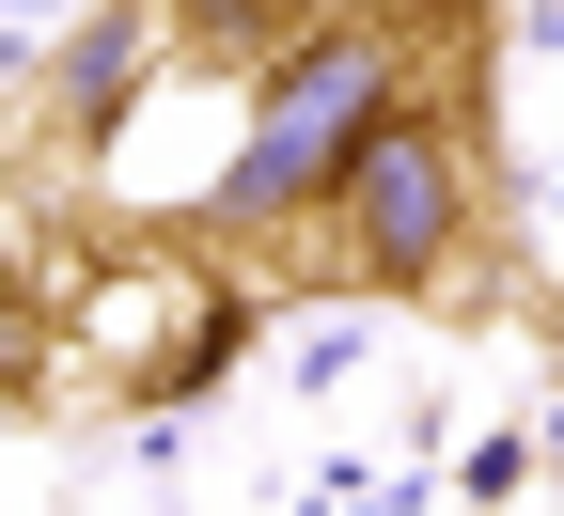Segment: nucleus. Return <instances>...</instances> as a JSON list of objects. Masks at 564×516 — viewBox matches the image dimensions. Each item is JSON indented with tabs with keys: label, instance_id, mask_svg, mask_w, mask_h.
Returning a JSON list of instances; mask_svg holds the SVG:
<instances>
[{
	"label": "nucleus",
	"instance_id": "nucleus-1",
	"mask_svg": "<svg viewBox=\"0 0 564 516\" xmlns=\"http://www.w3.org/2000/svg\"><path fill=\"white\" fill-rule=\"evenodd\" d=\"M377 110H408V47L361 17V0H329V17L251 79L236 157H220V188H204V219H220V235H299V219L329 204V173L377 141Z\"/></svg>",
	"mask_w": 564,
	"mask_h": 516
},
{
	"label": "nucleus",
	"instance_id": "nucleus-2",
	"mask_svg": "<svg viewBox=\"0 0 564 516\" xmlns=\"http://www.w3.org/2000/svg\"><path fill=\"white\" fill-rule=\"evenodd\" d=\"M236 344V282L220 251H173V235H110L47 282V376L63 392H204Z\"/></svg>",
	"mask_w": 564,
	"mask_h": 516
},
{
	"label": "nucleus",
	"instance_id": "nucleus-3",
	"mask_svg": "<svg viewBox=\"0 0 564 516\" xmlns=\"http://www.w3.org/2000/svg\"><path fill=\"white\" fill-rule=\"evenodd\" d=\"M470 235H486V157H470V125L455 110H377V141L329 173V204H314V251H329V282H377V298H440V282L470 266Z\"/></svg>",
	"mask_w": 564,
	"mask_h": 516
}]
</instances>
